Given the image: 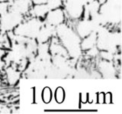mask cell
Returning <instances> with one entry per match:
<instances>
[{"mask_svg":"<svg viewBox=\"0 0 122 114\" xmlns=\"http://www.w3.org/2000/svg\"><path fill=\"white\" fill-rule=\"evenodd\" d=\"M55 33L65 48L66 49L69 58L77 59L82 54L80 48L81 38L73 29L62 23L55 28Z\"/></svg>","mask_w":122,"mask_h":114,"instance_id":"6da1fadb","label":"cell"},{"mask_svg":"<svg viewBox=\"0 0 122 114\" xmlns=\"http://www.w3.org/2000/svg\"><path fill=\"white\" fill-rule=\"evenodd\" d=\"M44 25L42 19L31 18L29 20L23 21L12 31L15 35L25 36L29 38H36L41 28Z\"/></svg>","mask_w":122,"mask_h":114,"instance_id":"7a4b0ae2","label":"cell"},{"mask_svg":"<svg viewBox=\"0 0 122 114\" xmlns=\"http://www.w3.org/2000/svg\"><path fill=\"white\" fill-rule=\"evenodd\" d=\"M24 16L9 11L5 14L0 16V32L5 33L12 31L17 25L24 21Z\"/></svg>","mask_w":122,"mask_h":114,"instance_id":"3957f363","label":"cell"},{"mask_svg":"<svg viewBox=\"0 0 122 114\" xmlns=\"http://www.w3.org/2000/svg\"><path fill=\"white\" fill-rule=\"evenodd\" d=\"M64 21L65 12L62 9L60 8L56 9L50 10L44 18V23L56 28L59 25L64 23Z\"/></svg>","mask_w":122,"mask_h":114,"instance_id":"277c9868","label":"cell"},{"mask_svg":"<svg viewBox=\"0 0 122 114\" xmlns=\"http://www.w3.org/2000/svg\"><path fill=\"white\" fill-rule=\"evenodd\" d=\"M9 11L21 14L24 16L29 13L33 5L31 0H12V2H9Z\"/></svg>","mask_w":122,"mask_h":114,"instance_id":"5b68a950","label":"cell"},{"mask_svg":"<svg viewBox=\"0 0 122 114\" xmlns=\"http://www.w3.org/2000/svg\"><path fill=\"white\" fill-rule=\"evenodd\" d=\"M56 35L55 33V27L53 26H50L48 25H46L44 23L41 28L39 32H38L37 35L36 37L37 42L39 43H44L48 42L51 40V38Z\"/></svg>","mask_w":122,"mask_h":114,"instance_id":"8992f818","label":"cell"},{"mask_svg":"<svg viewBox=\"0 0 122 114\" xmlns=\"http://www.w3.org/2000/svg\"><path fill=\"white\" fill-rule=\"evenodd\" d=\"M98 69L103 77H113L115 75V68L110 60H102L98 64Z\"/></svg>","mask_w":122,"mask_h":114,"instance_id":"52a82bcc","label":"cell"},{"mask_svg":"<svg viewBox=\"0 0 122 114\" xmlns=\"http://www.w3.org/2000/svg\"><path fill=\"white\" fill-rule=\"evenodd\" d=\"M49 9L47 4H37L32 5L31 8L29 11L32 18H37L39 19H44L47 14L49 12Z\"/></svg>","mask_w":122,"mask_h":114,"instance_id":"ba28073f","label":"cell"},{"mask_svg":"<svg viewBox=\"0 0 122 114\" xmlns=\"http://www.w3.org/2000/svg\"><path fill=\"white\" fill-rule=\"evenodd\" d=\"M82 40L80 41V48H81L82 51H88L90 48L96 46L97 43V33L92 32L90 33L89 35L86 36L85 38H82Z\"/></svg>","mask_w":122,"mask_h":114,"instance_id":"9c48e42d","label":"cell"},{"mask_svg":"<svg viewBox=\"0 0 122 114\" xmlns=\"http://www.w3.org/2000/svg\"><path fill=\"white\" fill-rule=\"evenodd\" d=\"M6 80L7 82L10 85H15L19 81L21 77V72L17 68H15L11 66H8L5 69Z\"/></svg>","mask_w":122,"mask_h":114,"instance_id":"30bf717a","label":"cell"},{"mask_svg":"<svg viewBox=\"0 0 122 114\" xmlns=\"http://www.w3.org/2000/svg\"><path fill=\"white\" fill-rule=\"evenodd\" d=\"M41 97L44 103H49L52 100V97H53L51 89L48 87H44L43 90H42Z\"/></svg>","mask_w":122,"mask_h":114,"instance_id":"8fae6325","label":"cell"},{"mask_svg":"<svg viewBox=\"0 0 122 114\" xmlns=\"http://www.w3.org/2000/svg\"><path fill=\"white\" fill-rule=\"evenodd\" d=\"M54 97H55L56 102L58 103H62L64 101L65 97H66V93H65V90L63 87H59L56 89Z\"/></svg>","mask_w":122,"mask_h":114,"instance_id":"7c38bea8","label":"cell"},{"mask_svg":"<svg viewBox=\"0 0 122 114\" xmlns=\"http://www.w3.org/2000/svg\"><path fill=\"white\" fill-rule=\"evenodd\" d=\"M46 4H47L49 10H53L62 8L63 6V0H48Z\"/></svg>","mask_w":122,"mask_h":114,"instance_id":"4fadbf2b","label":"cell"},{"mask_svg":"<svg viewBox=\"0 0 122 114\" xmlns=\"http://www.w3.org/2000/svg\"><path fill=\"white\" fill-rule=\"evenodd\" d=\"M99 54V49L97 48V46H95L93 48H90L89 50L86 51V54L89 55V57H96L97 55H98Z\"/></svg>","mask_w":122,"mask_h":114,"instance_id":"5bb4252c","label":"cell"},{"mask_svg":"<svg viewBox=\"0 0 122 114\" xmlns=\"http://www.w3.org/2000/svg\"><path fill=\"white\" fill-rule=\"evenodd\" d=\"M104 98H105V93H99L98 94H97L96 96V100L97 103H104Z\"/></svg>","mask_w":122,"mask_h":114,"instance_id":"9a60e30c","label":"cell"},{"mask_svg":"<svg viewBox=\"0 0 122 114\" xmlns=\"http://www.w3.org/2000/svg\"><path fill=\"white\" fill-rule=\"evenodd\" d=\"M112 101V96L111 93H107L105 94L104 98V103H111Z\"/></svg>","mask_w":122,"mask_h":114,"instance_id":"2e32d148","label":"cell"},{"mask_svg":"<svg viewBox=\"0 0 122 114\" xmlns=\"http://www.w3.org/2000/svg\"><path fill=\"white\" fill-rule=\"evenodd\" d=\"M48 0H31L33 5H37V4H46Z\"/></svg>","mask_w":122,"mask_h":114,"instance_id":"e0dca14e","label":"cell"},{"mask_svg":"<svg viewBox=\"0 0 122 114\" xmlns=\"http://www.w3.org/2000/svg\"><path fill=\"white\" fill-rule=\"evenodd\" d=\"M5 67V61H4L3 58L0 57V71L3 70Z\"/></svg>","mask_w":122,"mask_h":114,"instance_id":"ac0fdd59","label":"cell"},{"mask_svg":"<svg viewBox=\"0 0 122 114\" xmlns=\"http://www.w3.org/2000/svg\"><path fill=\"white\" fill-rule=\"evenodd\" d=\"M80 99H81V101L82 103H86L87 102V95L82 93L81 97H80Z\"/></svg>","mask_w":122,"mask_h":114,"instance_id":"d6986e66","label":"cell"},{"mask_svg":"<svg viewBox=\"0 0 122 114\" xmlns=\"http://www.w3.org/2000/svg\"><path fill=\"white\" fill-rule=\"evenodd\" d=\"M5 1H7V0H0V2H5Z\"/></svg>","mask_w":122,"mask_h":114,"instance_id":"ffe728a7","label":"cell"},{"mask_svg":"<svg viewBox=\"0 0 122 114\" xmlns=\"http://www.w3.org/2000/svg\"><path fill=\"white\" fill-rule=\"evenodd\" d=\"M0 27H1V25H0Z\"/></svg>","mask_w":122,"mask_h":114,"instance_id":"44dd1931","label":"cell"}]
</instances>
